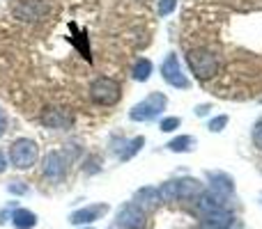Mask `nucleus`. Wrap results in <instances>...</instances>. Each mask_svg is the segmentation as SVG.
Returning <instances> with one entry per match:
<instances>
[{
  "label": "nucleus",
  "mask_w": 262,
  "mask_h": 229,
  "mask_svg": "<svg viewBox=\"0 0 262 229\" xmlns=\"http://www.w3.org/2000/svg\"><path fill=\"white\" fill-rule=\"evenodd\" d=\"M186 62H189L191 71L198 81H207V78L216 76L219 71V58L214 50L209 48H193L186 55Z\"/></svg>",
  "instance_id": "f03ea898"
},
{
  "label": "nucleus",
  "mask_w": 262,
  "mask_h": 229,
  "mask_svg": "<svg viewBox=\"0 0 262 229\" xmlns=\"http://www.w3.org/2000/svg\"><path fill=\"white\" fill-rule=\"evenodd\" d=\"M161 76H163V81H166L168 85L177 87V90H186V87L191 85L189 78L182 73L180 60H177L175 53H170L166 60H163V64H161Z\"/></svg>",
  "instance_id": "0eeeda50"
},
{
  "label": "nucleus",
  "mask_w": 262,
  "mask_h": 229,
  "mask_svg": "<svg viewBox=\"0 0 262 229\" xmlns=\"http://www.w3.org/2000/svg\"><path fill=\"white\" fill-rule=\"evenodd\" d=\"M5 129H7V115H5V110L0 108V138L5 135Z\"/></svg>",
  "instance_id": "b1692460"
},
{
  "label": "nucleus",
  "mask_w": 262,
  "mask_h": 229,
  "mask_svg": "<svg viewBox=\"0 0 262 229\" xmlns=\"http://www.w3.org/2000/svg\"><path fill=\"white\" fill-rule=\"evenodd\" d=\"M195 113H198L200 117L207 115V113H209V106H198V108H195Z\"/></svg>",
  "instance_id": "393cba45"
},
{
  "label": "nucleus",
  "mask_w": 262,
  "mask_h": 229,
  "mask_svg": "<svg viewBox=\"0 0 262 229\" xmlns=\"http://www.w3.org/2000/svg\"><path fill=\"white\" fill-rule=\"evenodd\" d=\"M46 9L49 7H46L41 0H23L16 7V16L23 18V21H39L46 14Z\"/></svg>",
  "instance_id": "9b49d317"
},
{
  "label": "nucleus",
  "mask_w": 262,
  "mask_h": 229,
  "mask_svg": "<svg viewBox=\"0 0 262 229\" xmlns=\"http://www.w3.org/2000/svg\"><path fill=\"white\" fill-rule=\"evenodd\" d=\"M168 149L175 154H186L191 149H195V138H191V135H177V138H172L168 142Z\"/></svg>",
  "instance_id": "2eb2a0df"
},
{
  "label": "nucleus",
  "mask_w": 262,
  "mask_h": 229,
  "mask_svg": "<svg viewBox=\"0 0 262 229\" xmlns=\"http://www.w3.org/2000/svg\"><path fill=\"white\" fill-rule=\"evenodd\" d=\"M180 124H182L180 117H166V119L161 121V131H163V133H172V131H175Z\"/></svg>",
  "instance_id": "412c9836"
},
{
  "label": "nucleus",
  "mask_w": 262,
  "mask_h": 229,
  "mask_svg": "<svg viewBox=\"0 0 262 229\" xmlns=\"http://www.w3.org/2000/svg\"><path fill=\"white\" fill-rule=\"evenodd\" d=\"M7 190H9V193L23 195V193H28V186H23L21 181H14V184H9V186H7Z\"/></svg>",
  "instance_id": "5701e85b"
},
{
  "label": "nucleus",
  "mask_w": 262,
  "mask_h": 229,
  "mask_svg": "<svg viewBox=\"0 0 262 229\" xmlns=\"http://www.w3.org/2000/svg\"><path fill=\"white\" fill-rule=\"evenodd\" d=\"M41 172H44V176L49 181L58 184V181H62L64 174H67V158L53 149V151H49L44 156V161H41Z\"/></svg>",
  "instance_id": "6e6552de"
},
{
  "label": "nucleus",
  "mask_w": 262,
  "mask_h": 229,
  "mask_svg": "<svg viewBox=\"0 0 262 229\" xmlns=\"http://www.w3.org/2000/svg\"><path fill=\"white\" fill-rule=\"evenodd\" d=\"M37 158H39V149H37L35 140L18 138V140H14L12 147H9V163H12L16 170H30L37 163Z\"/></svg>",
  "instance_id": "7ed1b4c3"
},
{
  "label": "nucleus",
  "mask_w": 262,
  "mask_h": 229,
  "mask_svg": "<svg viewBox=\"0 0 262 229\" xmlns=\"http://www.w3.org/2000/svg\"><path fill=\"white\" fill-rule=\"evenodd\" d=\"M108 211V204H92V207H83L78 211H74L69 216V222L72 225H90V222L99 220L104 213Z\"/></svg>",
  "instance_id": "9d476101"
},
{
  "label": "nucleus",
  "mask_w": 262,
  "mask_h": 229,
  "mask_svg": "<svg viewBox=\"0 0 262 229\" xmlns=\"http://www.w3.org/2000/svg\"><path fill=\"white\" fill-rule=\"evenodd\" d=\"M161 202H175V199H193L203 193V184L193 176H182V179L168 181L157 190Z\"/></svg>",
  "instance_id": "f257e3e1"
},
{
  "label": "nucleus",
  "mask_w": 262,
  "mask_h": 229,
  "mask_svg": "<svg viewBox=\"0 0 262 229\" xmlns=\"http://www.w3.org/2000/svg\"><path fill=\"white\" fill-rule=\"evenodd\" d=\"M143 144H145V138H143V135H138V138L129 140V142L124 144V147H127V149H122V151L118 154V156H120V161H129V158L134 156V154H138L140 149H143Z\"/></svg>",
  "instance_id": "f3484780"
},
{
  "label": "nucleus",
  "mask_w": 262,
  "mask_h": 229,
  "mask_svg": "<svg viewBox=\"0 0 262 229\" xmlns=\"http://www.w3.org/2000/svg\"><path fill=\"white\" fill-rule=\"evenodd\" d=\"M90 99L99 106H115L122 99V87H120V83L113 81V78L99 76V78H95L90 85Z\"/></svg>",
  "instance_id": "20e7f679"
},
{
  "label": "nucleus",
  "mask_w": 262,
  "mask_h": 229,
  "mask_svg": "<svg viewBox=\"0 0 262 229\" xmlns=\"http://www.w3.org/2000/svg\"><path fill=\"white\" fill-rule=\"evenodd\" d=\"M251 138H253L255 149H260V151H262V119L255 121V126H253V133H251Z\"/></svg>",
  "instance_id": "4be33fe9"
},
{
  "label": "nucleus",
  "mask_w": 262,
  "mask_h": 229,
  "mask_svg": "<svg viewBox=\"0 0 262 229\" xmlns=\"http://www.w3.org/2000/svg\"><path fill=\"white\" fill-rule=\"evenodd\" d=\"M41 121H44L49 129H64V126H72V117L64 113V110H58V108L46 110L44 117H41Z\"/></svg>",
  "instance_id": "ddd939ff"
},
{
  "label": "nucleus",
  "mask_w": 262,
  "mask_h": 229,
  "mask_svg": "<svg viewBox=\"0 0 262 229\" xmlns=\"http://www.w3.org/2000/svg\"><path fill=\"white\" fill-rule=\"evenodd\" d=\"M152 71H154V64L149 62L147 58H140L138 62L134 64V78L138 83H145V81H149V76H152Z\"/></svg>",
  "instance_id": "dca6fc26"
},
{
  "label": "nucleus",
  "mask_w": 262,
  "mask_h": 229,
  "mask_svg": "<svg viewBox=\"0 0 262 229\" xmlns=\"http://www.w3.org/2000/svg\"><path fill=\"white\" fill-rule=\"evenodd\" d=\"M12 225L16 229H32L37 225V216L32 211H28V209H16L12 213Z\"/></svg>",
  "instance_id": "4468645a"
},
{
  "label": "nucleus",
  "mask_w": 262,
  "mask_h": 229,
  "mask_svg": "<svg viewBox=\"0 0 262 229\" xmlns=\"http://www.w3.org/2000/svg\"><path fill=\"white\" fill-rule=\"evenodd\" d=\"M118 225L122 229H145L147 216L136 202H127L118 209Z\"/></svg>",
  "instance_id": "423d86ee"
},
{
  "label": "nucleus",
  "mask_w": 262,
  "mask_h": 229,
  "mask_svg": "<svg viewBox=\"0 0 262 229\" xmlns=\"http://www.w3.org/2000/svg\"><path fill=\"white\" fill-rule=\"evenodd\" d=\"M226 124H228V115H219V117H214V119H209L207 129L212 131V133H221V131L226 129Z\"/></svg>",
  "instance_id": "aec40b11"
},
{
  "label": "nucleus",
  "mask_w": 262,
  "mask_h": 229,
  "mask_svg": "<svg viewBox=\"0 0 262 229\" xmlns=\"http://www.w3.org/2000/svg\"><path fill=\"white\" fill-rule=\"evenodd\" d=\"M85 229H92V227H85Z\"/></svg>",
  "instance_id": "bb28decb"
},
{
  "label": "nucleus",
  "mask_w": 262,
  "mask_h": 229,
  "mask_svg": "<svg viewBox=\"0 0 262 229\" xmlns=\"http://www.w3.org/2000/svg\"><path fill=\"white\" fill-rule=\"evenodd\" d=\"M5 167H7V158L0 154V172H5Z\"/></svg>",
  "instance_id": "a878e982"
},
{
  "label": "nucleus",
  "mask_w": 262,
  "mask_h": 229,
  "mask_svg": "<svg viewBox=\"0 0 262 229\" xmlns=\"http://www.w3.org/2000/svg\"><path fill=\"white\" fill-rule=\"evenodd\" d=\"M203 218H205V222H207L209 229H228V227H232V222H235V216H232L228 209H219V211H212Z\"/></svg>",
  "instance_id": "f8f14e48"
},
{
  "label": "nucleus",
  "mask_w": 262,
  "mask_h": 229,
  "mask_svg": "<svg viewBox=\"0 0 262 229\" xmlns=\"http://www.w3.org/2000/svg\"><path fill=\"white\" fill-rule=\"evenodd\" d=\"M207 179H209V186H212L209 193L221 204H226V199L235 195V181H232L230 174H226V172H207Z\"/></svg>",
  "instance_id": "1a4fd4ad"
},
{
  "label": "nucleus",
  "mask_w": 262,
  "mask_h": 229,
  "mask_svg": "<svg viewBox=\"0 0 262 229\" xmlns=\"http://www.w3.org/2000/svg\"><path fill=\"white\" fill-rule=\"evenodd\" d=\"M157 199H159V193H157V188H140L138 193H136V202H140V204H157Z\"/></svg>",
  "instance_id": "a211bd4d"
},
{
  "label": "nucleus",
  "mask_w": 262,
  "mask_h": 229,
  "mask_svg": "<svg viewBox=\"0 0 262 229\" xmlns=\"http://www.w3.org/2000/svg\"><path fill=\"white\" fill-rule=\"evenodd\" d=\"M177 7V0H159L157 3V12L159 16H168V14H172Z\"/></svg>",
  "instance_id": "6ab92c4d"
},
{
  "label": "nucleus",
  "mask_w": 262,
  "mask_h": 229,
  "mask_svg": "<svg viewBox=\"0 0 262 229\" xmlns=\"http://www.w3.org/2000/svg\"><path fill=\"white\" fill-rule=\"evenodd\" d=\"M166 104H168L166 94H161V92H152L147 99H143L140 104H136L134 108L129 110V117L134 121H152L166 110Z\"/></svg>",
  "instance_id": "39448f33"
}]
</instances>
